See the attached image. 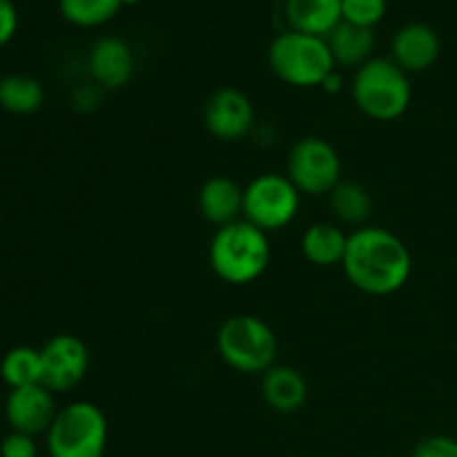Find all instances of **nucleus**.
I'll return each instance as SVG.
<instances>
[{
  "label": "nucleus",
  "mask_w": 457,
  "mask_h": 457,
  "mask_svg": "<svg viewBox=\"0 0 457 457\" xmlns=\"http://www.w3.org/2000/svg\"><path fill=\"white\" fill-rule=\"evenodd\" d=\"M357 110L373 120H395L406 114L411 105V79L391 56H373L357 67L351 85Z\"/></svg>",
  "instance_id": "3"
},
{
  "label": "nucleus",
  "mask_w": 457,
  "mask_h": 457,
  "mask_svg": "<svg viewBox=\"0 0 457 457\" xmlns=\"http://www.w3.org/2000/svg\"><path fill=\"white\" fill-rule=\"evenodd\" d=\"M199 210L212 226L221 228L244 217V187L230 177H212L201 186Z\"/></svg>",
  "instance_id": "14"
},
{
  "label": "nucleus",
  "mask_w": 457,
  "mask_h": 457,
  "mask_svg": "<svg viewBox=\"0 0 457 457\" xmlns=\"http://www.w3.org/2000/svg\"><path fill=\"white\" fill-rule=\"evenodd\" d=\"M204 123L219 141H239L254 128V105L241 89L221 87L210 94Z\"/></svg>",
  "instance_id": "10"
},
{
  "label": "nucleus",
  "mask_w": 457,
  "mask_h": 457,
  "mask_svg": "<svg viewBox=\"0 0 457 457\" xmlns=\"http://www.w3.org/2000/svg\"><path fill=\"white\" fill-rule=\"evenodd\" d=\"M299 195L320 196L342 181V159L328 141L320 137L299 138L288 152V174Z\"/></svg>",
  "instance_id": "8"
},
{
  "label": "nucleus",
  "mask_w": 457,
  "mask_h": 457,
  "mask_svg": "<svg viewBox=\"0 0 457 457\" xmlns=\"http://www.w3.org/2000/svg\"><path fill=\"white\" fill-rule=\"evenodd\" d=\"M440 36L431 25L409 22L400 27L391 40V61L406 74H420L436 65L440 58Z\"/></svg>",
  "instance_id": "12"
},
{
  "label": "nucleus",
  "mask_w": 457,
  "mask_h": 457,
  "mask_svg": "<svg viewBox=\"0 0 457 457\" xmlns=\"http://www.w3.org/2000/svg\"><path fill=\"white\" fill-rule=\"evenodd\" d=\"M0 378L9 388H25L40 384V378H43L40 351L31 346H16L7 351L0 360Z\"/></svg>",
  "instance_id": "21"
},
{
  "label": "nucleus",
  "mask_w": 457,
  "mask_h": 457,
  "mask_svg": "<svg viewBox=\"0 0 457 457\" xmlns=\"http://www.w3.org/2000/svg\"><path fill=\"white\" fill-rule=\"evenodd\" d=\"M45 89L40 80L27 74H9L0 80V107L9 114H34L43 107Z\"/></svg>",
  "instance_id": "20"
},
{
  "label": "nucleus",
  "mask_w": 457,
  "mask_h": 457,
  "mask_svg": "<svg viewBox=\"0 0 457 457\" xmlns=\"http://www.w3.org/2000/svg\"><path fill=\"white\" fill-rule=\"evenodd\" d=\"M217 351L237 373L263 375L275 366L279 344L275 330L262 317L235 315L219 328Z\"/></svg>",
  "instance_id": "5"
},
{
  "label": "nucleus",
  "mask_w": 457,
  "mask_h": 457,
  "mask_svg": "<svg viewBox=\"0 0 457 457\" xmlns=\"http://www.w3.org/2000/svg\"><path fill=\"white\" fill-rule=\"evenodd\" d=\"M272 74L293 87H321L326 76L335 71L333 54L326 38L288 29L268 47Z\"/></svg>",
  "instance_id": "4"
},
{
  "label": "nucleus",
  "mask_w": 457,
  "mask_h": 457,
  "mask_svg": "<svg viewBox=\"0 0 457 457\" xmlns=\"http://www.w3.org/2000/svg\"><path fill=\"white\" fill-rule=\"evenodd\" d=\"M411 457H457V440L451 436L424 437Z\"/></svg>",
  "instance_id": "24"
},
{
  "label": "nucleus",
  "mask_w": 457,
  "mask_h": 457,
  "mask_svg": "<svg viewBox=\"0 0 457 457\" xmlns=\"http://www.w3.org/2000/svg\"><path fill=\"white\" fill-rule=\"evenodd\" d=\"M45 437L49 457H103L107 449L105 413L92 402H71L58 411Z\"/></svg>",
  "instance_id": "6"
},
{
  "label": "nucleus",
  "mask_w": 457,
  "mask_h": 457,
  "mask_svg": "<svg viewBox=\"0 0 457 457\" xmlns=\"http://www.w3.org/2000/svg\"><path fill=\"white\" fill-rule=\"evenodd\" d=\"M58 409L54 402V393L43 384L25 388H12L4 400V418L12 431L25 433V436H40L47 433L52 422L56 420Z\"/></svg>",
  "instance_id": "11"
},
{
  "label": "nucleus",
  "mask_w": 457,
  "mask_h": 457,
  "mask_svg": "<svg viewBox=\"0 0 457 457\" xmlns=\"http://www.w3.org/2000/svg\"><path fill=\"white\" fill-rule=\"evenodd\" d=\"M120 0H58L62 18L76 27H98L119 13Z\"/></svg>",
  "instance_id": "22"
},
{
  "label": "nucleus",
  "mask_w": 457,
  "mask_h": 457,
  "mask_svg": "<svg viewBox=\"0 0 457 457\" xmlns=\"http://www.w3.org/2000/svg\"><path fill=\"white\" fill-rule=\"evenodd\" d=\"M386 0H342V21L375 29L386 16Z\"/></svg>",
  "instance_id": "23"
},
{
  "label": "nucleus",
  "mask_w": 457,
  "mask_h": 457,
  "mask_svg": "<svg viewBox=\"0 0 457 457\" xmlns=\"http://www.w3.org/2000/svg\"><path fill=\"white\" fill-rule=\"evenodd\" d=\"M43 378L40 384L52 393L79 386L89 369V351L76 335H56L40 348Z\"/></svg>",
  "instance_id": "9"
},
{
  "label": "nucleus",
  "mask_w": 457,
  "mask_h": 457,
  "mask_svg": "<svg viewBox=\"0 0 457 457\" xmlns=\"http://www.w3.org/2000/svg\"><path fill=\"white\" fill-rule=\"evenodd\" d=\"M210 268L230 286L257 281L270 266V239L263 230L239 219L217 228L210 241Z\"/></svg>",
  "instance_id": "2"
},
{
  "label": "nucleus",
  "mask_w": 457,
  "mask_h": 457,
  "mask_svg": "<svg viewBox=\"0 0 457 457\" xmlns=\"http://www.w3.org/2000/svg\"><path fill=\"white\" fill-rule=\"evenodd\" d=\"M299 201L302 195L288 177L277 172L259 174L244 187V219L266 235L277 232L295 221Z\"/></svg>",
  "instance_id": "7"
},
{
  "label": "nucleus",
  "mask_w": 457,
  "mask_h": 457,
  "mask_svg": "<svg viewBox=\"0 0 457 457\" xmlns=\"http://www.w3.org/2000/svg\"><path fill=\"white\" fill-rule=\"evenodd\" d=\"M0 457H38V446L31 436L12 431L0 442Z\"/></svg>",
  "instance_id": "25"
},
{
  "label": "nucleus",
  "mask_w": 457,
  "mask_h": 457,
  "mask_svg": "<svg viewBox=\"0 0 457 457\" xmlns=\"http://www.w3.org/2000/svg\"><path fill=\"white\" fill-rule=\"evenodd\" d=\"M335 65L361 67L373 58L375 29L342 21L328 36H326Z\"/></svg>",
  "instance_id": "17"
},
{
  "label": "nucleus",
  "mask_w": 457,
  "mask_h": 457,
  "mask_svg": "<svg viewBox=\"0 0 457 457\" xmlns=\"http://www.w3.org/2000/svg\"><path fill=\"white\" fill-rule=\"evenodd\" d=\"M120 3H123V4H137V3H141V0H120Z\"/></svg>",
  "instance_id": "28"
},
{
  "label": "nucleus",
  "mask_w": 457,
  "mask_h": 457,
  "mask_svg": "<svg viewBox=\"0 0 457 457\" xmlns=\"http://www.w3.org/2000/svg\"><path fill=\"white\" fill-rule=\"evenodd\" d=\"M262 395L277 413H295L306 404V378L293 366H272L262 375Z\"/></svg>",
  "instance_id": "15"
},
{
  "label": "nucleus",
  "mask_w": 457,
  "mask_h": 457,
  "mask_svg": "<svg viewBox=\"0 0 457 457\" xmlns=\"http://www.w3.org/2000/svg\"><path fill=\"white\" fill-rule=\"evenodd\" d=\"M87 70L98 89H120L132 80L134 52L119 36H103L92 45Z\"/></svg>",
  "instance_id": "13"
},
{
  "label": "nucleus",
  "mask_w": 457,
  "mask_h": 457,
  "mask_svg": "<svg viewBox=\"0 0 457 457\" xmlns=\"http://www.w3.org/2000/svg\"><path fill=\"white\" fill-rule=\"evenodd\" d=\"M328 205L337 221L361 228L373 212V196L361 183L339 181L328 195Z\"/></svg>",
  "instance_id": "19"
},
{
  "label": "nucleus",
  "mask_w": 457,
  "mask_h": 457,
  "mask_svg": "<svg viewBox=\"0 0 457 457\" xmlns=\"http://www.w3.org/2000/svg\"><path fill=\"white\" fill-rule=\"evenodd\" d=\"M290 29L326 38L342 22V0H286Z\"/></svg>",
  "instance_id": "16"
},
{
  "label": "nucleus",
  "mask_w": 457,
  "mask_h": 457,
  "mask_svg": "<svg viewBox=\"0 0 457 457\" xmlns=\"http://www.w3.org/2000/svg\"><path fill=\"white\" fill-rule=\"evenodd\" d=\"M342 76L337 74V70L335 71H330L328 76H326L324 79V83H321V89H326V92L328 94H335V92H339V89H342Z\"/></svg>",
  "instance_id": "27"
},
{
  "label": "nucleus",
  "mask_w": 457,
  "mask_h": 457,
  "mask_svg": "<svg viewBox=\"0 0 457 457\" xmlns=\"http://www.w3.org/2000/svg\"><path fill=\"white\" fill-rule=\"evenodd\" d=\"M18 29V9L13 0H0V47L16 36Z\"/></svg>",
  "instance_id": "26"
},
{
  "label": "nucleus",
  "mask_w": 457,
  "mask_h": 457,
  "mask_svg": "<svg viewBox=\"0 0 457 457\" xmlns=\"http://www.w3.org/2000/svg\"><path fill=\"white\" fill-rule=\"evenodd\" d=\"M348 235H344L342 228L335 223H312L306 228L302 237V253L312 266L330 268L344 262L346 254Z\"/></svg>",
  "instance_id": "18"
},
{
  "label": "nucleus",
  "mask_w": 457,
  "mask_h": 457,
  "mask_svg": "<svg viewBox=\"0 0 457 457\" xmlns=\"http://www.w3.org/2000/svg\"><path fill=\"white\" fill-rule=\"evenodd\" d=\"M342 268L357 290L386 297L409 284L413 259L404 241L391 230L361 226L348 235Z\"/></svg>",
  "instance_id": "1"
}]
</instances>
